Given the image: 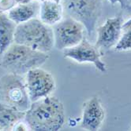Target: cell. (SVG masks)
I'll list each match as a JSON object with an SVG mask.
<instances>
[{
	"label": "cell",
	"mask_w": 131,
	"mask_h": 131,
	"mask_svg": "<svg viewBox=\"0 0 131 131\" xmlns=\"http://www.w3.org/2000/svg\"><path fill=\"white\" fill-rule=\"evenodd\" d=\"M25 85L30 101L34 102L49 96L55 88V81L50 72L39 67L27 72Z\"/></svg>",
	"instance_id": "52a82bcc"
},
{
	"label": "cell",
	"mask_w": 131,
	"mask_h": 131,
	"mask_svg": "<svg viewBox=\"0 0 131 131\" xmlns=\"http://www.w3.org/2000/svg\"><path fill=\"white\" fill-rule=\"evenodd\" d=\"M26 112H21L0 102V129L12 130L17 123L25 119Z\"/></svg>",
	"instance_id": "5bb4252c"
},
{
	"label": "cell",
	"mask_w": 131,
	"mask_h": 131,
	"mask_svg": "<svg viewBox=\"0 0 131 131\" xmlns=\"http://www.w3.org/2000/svg\"><path fill=\"white\" fill-rule=\"evenodd\" d=\"M123 19L121 16L107 19L97 28V39L95 44L99 50H108L118 43L123 32Z\"/></svg>",
	"instance_id": "9c48e42d"
},
{
	"label": "cell",
	"mask_w": 131,
	"mask_h": 131,
	"mask_svg": "<svg viewBox=\"0 0 131 131\" xmlns=\"http://www.w3.org/2000/svg\"><path fill=\"white\" fill-rule=\"evenodd\" d=\"M28 129H29V127L27 125V123L25 124L22 122L19 121L18 123H17L15 124V126H14V128L12 130H28Z\"/></svg>",
	"instance_id": "e0dca14e"
},
{
	"label": "cell",
	"mask_w": 131,
	"mask_h": 131,
	"mask_svg": "<svg viewBox=\"0 0 131 131\" xmlns=\"http://www.w3.org/2000/svg\"><path fill=\"white\" fill-rule=\"evenodd\" d=\"M14 1L18 4H21V3H28L31 2V0H14Z\"/></svg>",
	"instance_id": "d6986e66"
},
{
	"label": "cell",
	"mask_w": 131,
	"mask_h": 131,
	"mask_svg": "<svg viewBox=\"0 0 131 131\" xmlns=\"http://www.w3.org/2000/svg\"><path fill=\"white\" fill-rule=\"evenodd\" d=\"M108 1L110 2L112 5L115 4L116 3H119L122 9H127V7L129 6L128 0H108Z\"/></svg>",
	"instance_id": "ac0fdd59"
},
{
	"label": "cell",
	"mask_w": 131,
	"mask_h": 131,
	"mask_svg": "<svg viewBox=\"0 0 131 131\" xmlns=\"http://www.w3.org/2000/svg\"><path fill=\"white\" fill-rule=\"evenodd\" d=\"M85 27L79 21L67 17L54 25L55 47L58 50L71 48L85 38Z\"/></svg>",
	"instance_id": "8992f818"
},
{
	"label": "cell",
	"mask_w": 131,
	"mask_h": 131,
	"mask_svg": "<svg viewBox=\"0 0 131 131\" xmlns=\"http://www.w3.org/2000/svg\"><path fill=\"white\" fill-rule=\"evenodd\" d=\"M129 21H131V19H129Z\"/></svg>",
	"instance_id": "603a6c76"
},
{
	"label": "cell",
	"mask_w": 131,
	"mask_h": 131,
	"mask_svg": "<svg viewBox=\"0 0 131 131\" xmlns=\"http://www.w3.org/2000/svg\"><path fill=\"white\" fill-rule=\"evenodd\" d=\"M38 10H40V5L37 3L29 2L14 6L9 9L7 15L17 25H19L34 18Z\"/></svg>",
	"instance_id": "4fadbf2b"
},
{
	"label": "cell",
	"mask_w": 131,
	"mask_h": 131,
	"mask_svg": "<svg viewBox=\"0 0 131 131\" xmlns=\"http://www.w3.org/2000/svg\"><path fill=\"white\" fill-rule=\"evenodd\" d=\"M14 0H0V13L11 9L14 6Z\"/></svg>",
	"instance_id": "2e32d148"
},
{
	"label": "cell",
	"mask_w": 131,
	"mask_h": 131,
	"mask_svg": "<svg viewBox=\"0 0 131 131\" xmlns=\"http://www.w3.org/2000/svg\"><path fill=\"white\" fill-rule=\"evenodd\" d=\"M38 1H40V2H43V1H44V0H38Z\"/></svg>",
	"instance_id": "7402d4cb"
},
{
	"label": "cell",
	"mask_w": 131,
	"mask_h": 131,
	"mask_svg": "<svg viewBox=\"0 0 131 131\" xmlns=\"http://www.w3.org/2000/svg\"><path fill=\"white\" fill-rule=\"evenodd\" d=\"M63 11L66 15L84 25L91 35L103 11V0H63Z\"/></svg>",
	"instance_id": "277c9868"
},
{
	"label": "cell",
	"mask_w": 131,
	"mask_h": 131,
	"mask_svg": "<svg viewBox=\"0 0 131 131\" xmlns=\"http://www.w3.org/2000/svg\"><path fill=\"white\" fill-rule=\"evenodd\" d=\"M129 12H130V13H131V5H129L128 7H127V9H126Z\"/></svg>",
	"instance_id": "ffe728a7"
},
{
	"label": "cell",
	"mask_w": 131,
	"mask_h": 131,
	"mask_svg": "<svg viewBox=\"0 0 131 131\" xmlns=\"http://www.w3.org/2000/svg\"><path fill=\"white\" fill-rule=\"evenodd\" d=\"M40 20L49 26L58 23L63 16V6L54 0H44L40 5Z\"/></svg>",
	"instance_id": "8fae6325"
},
{
	"label": "cell",
	"mask_w": 131,
	"mask_h": 131,
	"mask_svg": "<svg viewBox=\"0 0 131 131\" xmlns=\"http://www.w3.org/2000/svg\"><path fill=\"white\" fill-rule=\"evenodd\" d=\"M54 1H55V2H57V3H61L63 0H54Z\"/></svg>",
	"instance_id": "44dd1931"
},
{
	"label": "cell",
	"mask_w": 131,
	"mask_h": 131,
	"mask_svg": "<svg viewBox=\"0 0 131 131\" xmlns=\"http://www.w3.org/2000/svg\"><path fill=\"white\" fill-rule=\"evenodd\" d=\"M25 121L31 130L57 131L65 121L64 106L55 97H43L32 102Z\"/></svg>",
	"instance_id": "6da1fadb"
},
{
	"label": "cell",
	"mask_w": 131,
	"mask_h": 131,
	"mask_svg": "<svg viewBox=\"0 0 131 131\" xmlns=\"http://www.w3.org/2000/svg\"><path fill=\"white\" fill-rule=\"evenodd\" d=\"M21 75L10 73L0 78V102L21 112H26L32 104L26 85Z\"/></svg>",
	"instance_id": "5b68a950"
},
{
	"label": "cell",
	"mask_w": 131,
	"mask_h": 131,
	"mask_svg": "<svg viewBox=\"0 0 131 131\" xmlns=\"http://www.w3.org/2000/svg\"><path fill=\"white\" fill-rule=\"evenodd\" d=\"M0 66L18 75L42 66L49 58L47 53L35 50L29 46L14 42L1 56Z\"/></svg>",
	"instance_id": "7a4b0ae2"
},
{
	"label": "cell",
	"mask_w": 131,
	"mask_h": 131,
	"mask_svg": "<svg viewBox=\"0 0 131 131\" xmlns=\"http://www.w3.org/2000/svg\"><path fill=\"white\" fill-rule=\"evenodd\" d=\"M17 25L6 14L0 13V57L14 42Z\"/></svg>",
	"instance_id": "7c38bea8"
},
{
	"label": "cell",
	"mask_w": 131,
	"mask_h": 131,
	"mask_svg": "<svg viewBox=\"0 0 131 131\" xmlns=\"http://www.w3.org/2000/svg\"><path fill=\"white\" fill-rule=\"evenodd\" d=\"M14 42L48 53L55 46L53 28L40 20L32 18L17 25Z\"/></svg>",
	"instance_id": "3957f363"
},
{
	"label": "cell",
	"mask_w": 131,
	"mask_h": 131,
	"mask_svg": "<svg viewBox=\"0 0 131 131\" xmlns=\"http://www.w3.org/2000/svg\"><path fill=\"white\" fill-rule=\"evenodd\" d=\"M105 118V110L98 97H93L84 103L81 127L86 130L99 129Z\"/></svg>",
	"instance_id": "30bf717a"
},
{
	"label": "cell",
	"mask_w": 131,
	"mask_h": 131,
	"mask_svg": "<svg viewBox=\"0 0 131 131\" xmlns=\"http://www.w3.org/2000/svg\"><path fill=\"white\" fill-rule=\"evenodd\" d=\"M115 50H131V21L127 20L123 23V32L119 40L115 45Z\"/></svg>",
	"instance_id": "9a60e30c"
},
{
	"label": "cell",
	"mask_w": 131,
	"mask_h": 131,
	"mask_svg": "<svg viewBox=\"0 0 131 131\" xmlns=\"http://www.w3.org/2000/svg\"><path fill=\"white\" fill-rule=\"evenodd\" d=\"M63 51L64 57L69 58L77 63H92L100 72L105 73L107 71L106 64L101 60L103 54L85 37L77 45Z\"/></svg>",
	"instance_id": "ba28073f"
}]
</instances>
